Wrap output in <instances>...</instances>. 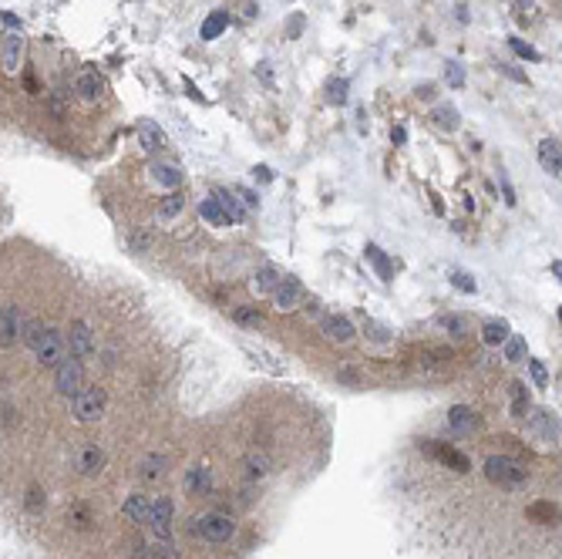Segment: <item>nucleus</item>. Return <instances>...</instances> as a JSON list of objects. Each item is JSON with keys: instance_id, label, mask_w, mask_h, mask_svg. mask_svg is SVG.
I'll return each mask as SVG.
<instances>
[{"instance_id": "nucleus-1", "label": "nucleus", "mask_w": 562, "mask_h": 559, "mask_svg": "<svg viewBox=\"0 0 562 559\" xmlns=\"http://www.w3.org/2000/svg\"><path fill=\"white\" fill-rule=\"evenodd\" d=\"M105 404H108V391L91 384V388H81L78 395L71 398V414H75L78 425H94V421H101Z\"/></svg>"}, {"instance_id": "nucleus-2", "label": "nucleus", "mask_w": 562, "mask_h": 559, "mask_svg": "<svg viewBox=\"0 0 562 559\" xmlns=\"http://www.w3.org/2000/svg\"><path fill=\"white\" fill-rule=\"evenodd\" d=\"M34 358H38L40 367H58L61 360L68 358V347H64V337L54 330V327H44L38 334V340L31 344Z\"/></svg>"}, {"instance_id": "nucleus-3", "label": "nucleus", "mask_w": 562, "mask_h": 559, "mask_svg": "<svg viewBox=\"0 0 562 559\" xmlns=\"http://www.w3.org/2000/svg\"><path fill=\"white\" fill-rule=\"evenodd\" d=\"M81 388H84V367H81L78 358L68 354V358L54 367V391H58L61 398H75Z\"/></svg>"}, {"instance_id": "nucleus-4", "label": "nucleus", "mask_w": 562, "mask_h": 559, "mask_svg": "<svg viewBox=\"0 0 562 559\" xmlns=\"http://www.w3.org/2000/svg\"><path fill=\"white\" fill-rule=\"evenodd\" d=\"M21 330H24V314L17 303H7L0 307V347L10 351L17 340H21Z\"/></svg>"}, {"instance_id": "nucleus-5", "label": "nucleus", "mask_w": 562, "mask_h": 559, "mask_svg": "<svg viewBox=\"0 0 562 559\" xmlns=\"http://www.w3.org/2000/svg\"><path fill=\"white\" fill-rule=\"evenodd\" d=\"M68 347H71V358H91L94 354V334H91V327L84 323V320H75L71 323V330H68Z\"/></svg>"}, {"instance_id": "nucleus-6", "label": "nucleus", "mask_w": 562, "mask_h": 559, "mask_svg": "<svg viewBox=\"0 0 562 559\" xmlns=\"http://www.w3.org/2000/svg\"><path fill=\"white\" fill-rule=\"evenodd\" d=\"M78 472L84 479H94V475H101L105 472V465H108V455H105V448L101 445H84L78 451Z\"/></svg>"}, {"instance_id": "nucleus-7", "label": "nucleus", "mask_w": 562, "mask_h": 559, "mask_svg": "<svg viewBox=\"0 0 562 559\" xmlns=\"http://www.w3.org/2000/svg\"><path fill=\"white\" fill-rule=\"evenodd\" d=\"M21 58H24V34L21 31H10L3 38V68L14 75L21 68Z\"/></svg>"}, {"instance_id": "nucleus-8", "label": "nucleus", "mask_w": 562, "mask_h": 559, "mask_svg": "<svg viewBox=\"0 0 562 559\" xmlns=\"http://www.w3.org/2000/svg\"><path fill=\"white\" fill-rule=\"evenodd\" d=\"M539 159H542V169H546L549 175H556V179H559V172H562L559 138H542V145H539Z\"/></svg>"}, {"instance_id": "nucleus-9", "label": "nucleus", "mask_w": 562, "mask_h": 559, "mask_svg": "<svg viewBox=\"0 0 562 559\" xmlns=\"http://www.w3.org/2000/svg\"><path fill=\"white\" fill-rule=\"evenodd\" d=\"M75 91H78L84 101H94L105 91V81L98 78V71H81L78 81H75Z\"/></svg>"}, {"instance_id": "nucleus-10", "label": "nucleus", "mask_w": 562, "mask_h": 559, "mask_svg": "<svg viewBox=\"0 0 562 559\" xmlns=\"http://www.w3.org/2000/svg\"><path fill=\"white\" fill-rule=\"evenodd\" d=\"M323 334H327L330 340H337V344H347V340L354 337V323L347 317H327L323 320Z\"/></svg>"}, {"instance_id": "nucleus-11", "label": "nucleus", "mask_w": 562, "mask_h": 559, "mask_svg": "<svg viewBox=\"0 0 562 559\" xmlns=\"http://www.w3.org/2000/svg\"><path fill=\"white\" fill-rule=\"evenodd\" d=\"M296 300H300V283H296V280H283L280 286L273 290V303H277L280 310H293Z\"/></svg>"}, {"instance_id": "nucleus-12", "label": "nucleus", "mask_w": 562, "mask_h": 559, "mask_svg": "<svg viewBox=\"0 0 562 559\" xmlns=\"http://www.w3.org/2000/svg\"><path fill=\"white\" fill-rule=\"evenodd\" d=\"M212 199L222 206V212L229 216V223H242V219H246V206H240V202L233 199L229 189H212Z\"/></svg>"}, {"instance_id": "nucleus-13", "label": "nucleus", "mask_w": 562, "mask_h": 559, "mask_svg": "<svg viewBox=\"0 0 562 559\" xmlns=\"http://www.w3.org/2000/svg\"><path fill=\"white\" fill-rule=\"evenodd\" d=\"M253 286H256L259 293H273V290L280 286V270L270 266V263L259 266V270H256V280H253Z\"/></svg>"}, {"instance_id": "nucleus-14", "label": "nucleus", "mask_w": 562, "mask_h": 559, "mask_svg": "<svg viewBox=\"0 0 562 559\" xmlns=\"http://www.w3.org/2000/svg\"><path fill=\"white\" fill-rule=\"evenodd\" d=\"M226 24H229V17L222 14V10H216V14H209L205 21H202V40H216L222 31H226Z\"/></svg>"}, {"instance_id": "nucleus-15", "label": "nucleus", "mask_w": 562, "mask_h": 559, "mask_svg": "<svg viewBox=\"0 0 562 559\" xmlns=\"http://www.w3.org/2000/svg\"><path fill=\"white\" fill-rule=\"evenodd\" d=\"M199 212H202V219H205L209 226H219V229H222V226H229V216L222 212V206H219L216 199H202Z\"/></svg>"}, {"instance_id": "nucleus-16", "label": "nucleus", "mask_w": 562, "mask_h": 559, "mask_svg": "<svg viewBox=\"0 0 562 559\" xmlns=\"http://www.w3.org/2000/svg\"><path fill=\"white\" fill-rule=\"evenodd\" d=\"M138 138H142V145L152 149V152H159L162 145H165V138H162V132H159L155 121H142V125H138Z\"/></svg>"}, {"instance_id": "nucleus-17", "label": "nucleus", "mask_w": 562, "mask_h": 559, "mask_svg": "<svg viewBox=\"0 0 562 559\" xmlns=\"http://www.w3.org/2000/svg\"><path fill=\"white\" fill-rule=\"evenodd\" d=\"M152 179H155L159 186H165V189H175V186L182 182V172H179L175 165H155V169H152Z\"/></svg>"}, {"instance_id": "nucleus-18", "label": "nucleus", "mask_w": 562, "mask_h": 559, "mask_svg": "<svg viewBox=\"0 0 562 559\" xmlns=\"http://www.w3.org/2000/svg\"><path fill=\"white\" fill-rule=\"evenodd\" d=\"M482 337H485V344H505L509 340V327L502 320H488L482 327Z\"/></svg>"}, {"instance_id": "nucleus-19", "label": "nucleus", "mask_w": 562, "mask_h": 559, "mask_svg": "<svg viewBox=\"0 0 562 559\" xmlns=\"http://www.w3.org/2000/svg\"><path fill=\"white\" fill-rule=\"evenodd\" d=\"M363 253H367V260H370V263L377 266L381 280H391V277H394V273H391V263H387V256H384V253H381V249H377L374 243H367V249H363Z\"/></svg>"}, {"instance_id": "nucleus-20", "label": "nucleus", "mask_w": 562, "mask_h": 559, "mask_svg": "<svg viewBox=\"0 0 562 559\" xmlns=\"http://www.w3.org/2000/svg\"><path fill=\"white\" fill-rule=\"evenodd\" d=\"M431 119H435V125H438V128H444V132H455V128H458V112H455V108H448V105L435 108V115H431Z\"/></svg>"}, {"instance_id": "nucleus-21", "label": "nucleus", "mask_w": 562, "mask_h": 559, "mask_svg": "<svg viewBox=\"0 0 562 559\" xmlns=\"http://www.w3.org/2000/svg\"><path fill=\"white\" fill-rule=\"evenodd\" d=\"M347 88H350V84L344 78H333L327 84V101H330V105H344V101H347Z\"/></svg>"}, {"instance_id": "nucleus-22", "label": "nucleus", "mask_w": 562, "mask_h": 559, "mask_svg": "<svg viewBox=\"0 0 562 559\" xmlns=\"http://www.w3.org/2000/svg\"><path fill=\"white\" fill-rule=\"evenodd\" d=\"M44 506H47V499H44V492H40L38 485H31V488H27V495H24V509L38 516V512H44Z\"/></svg>"}, {"instance_id": "nucleus-23", "label": "nucleus", "mask_w": 562, "mask_h": 559, "mask_svg": "<svg viewBox=\"0 0 562 559\" xmlns=\"http://www.w3.org/2000/svg\"><path fill=\"white\" fill-rule=\"evenodd\" d=\"M182 206H186V199L172 192V196H165V199H162L159 216H162V219H172V216H179V212H182Z\"/></svg>"}, {"instance_id": "nucleus-24", "label": "nucleus", "mask_w": 562, "mask_h": 559, "mask_svg": "<svg viewBox=\"0 0 562 559\" xmlns=\"http://www.w3.org/2000/svg\"><path fill=\"white\" fill-rule=\"evenodd\" d=\"M505 360H512V364L525 360V340L522 337H509V340H505Z\"/></svg>"}, {"instance_id": "nucleus-25", "label": "nucleus", "mask_w": 562, "mask_h": 559, "mask_svg": "<svg viewBox=\"0 0 562 559\" xmlns=\"http://www.w3.org/2000/svg\"><path fill=\"white\" fill-rule=\"evenodd\" d=\"M442 327H448L455 337H465L468 334V320L465 317H442Z\"/></svg>"}, {"instance_id": "nucleus-26", "label": "nucleus", "mask_w": 562, "mask_h": 559, "mask_svg": "<svg viewBox=\"0 0 562 559\" xmlns=\"http://www.w3.org/2000/svg\"><path fill=\"white\" fill-rule=\"evenodd\" d=\"M444 75H448V84H451V88H461V84H465V68H461L458 61H448V71H444Z\"/></svg>"}, {"instance_id": "nucleus-27", "label": "nucleus", "mask_w": 562, "mask_h": 559, "mask_svg": "<svg viewBox=\"0 0 562 559\" xmlns=\"http://www.w3.org/2000/svg\"><path fill=\"white\" fill-rule=\"evenodd\" d=\"M512 51H515L519 58H525V61H539V51H535V47H528V44H522L519 38H512Z\"/></svg>"}, {"instance_id": "nucleus-28", "label": "nucleus", "mask_w": 562, "mask_h": 559, "mask_svg": "<svg viewBox=\"0 0 562 559\" xmlns=\"http://www.w3.org/2000/svg\"><path fill=\"white\" fill-rule=\"evenodd\" d=\"M236 320H240V323H253V327H259V323H263L259 310H253V307H240V310H236Z\"/></svg>"}, {"instance_id": "nucleus-29", "label": "nucleus", "mask_w": 562, "mask_h": 559, "mask_svg": "<svg viewBox=\"0 0 562 559\" xmlns=\"http://www.w3.org/2000/svg\"><path fill=\"white\" fill-rule=\"evenodd\" d=\"M451 280H455V286H458V290H465V293H475V280L468 277V273H451Z\"/></svg>"}, {"instance_id": "nucleus-30", "label": "nucleus", "mask_w": 562, "mask_h": 559, "mask_svg": "<svg viewBox=\"0 0 562 559\" xmlns=\"http://www.w3.org/2000/svg\"><path fill=\"white\" fill-rule=\"evenodd\" d=\"M528 371H532L535 384H539V388H546V381H549V377H546V367H542L539 360H528Z\"/></svg>"}, {"instance_id": "nucleus-31", "label": "nucleus", "mask_w": 562, "mask_h": 559, "mask_svg": "<svg viewBox=\"0 0 562 559\" xmlns=\"http://www.w3.org/2000/svg\"><path fill=\"white\" fill-rule=\"evenodd\" d=\"M418 98H424V101H431V98H435V84H431V81H424V84H418Z\"/></svg>"}, {"instance_id": "nucleus-32", "label": "nucleus", "mask_w": 562, "mask_h": 559, "mask_svg": "<svg viewBox=\"0 0 562 559\" xmlns=\"http://www.w3.org/2000/svg\"><path fill=\"white\" fill-rule=\"evenodd\" d=\"M300 31H303V17H293V21H290V27H286V34H290V38H296Z\"/></svg>"}, {"instance_id": "nucleus-33", "label": "nucleus", "mask_w": 562, "mask_h": 559, "mask_svg": "<svg viewBox=\"0 0 562 559\" xmlns=\"http://www.w3.org/2000/svg\"><path fill=\"white\" fill-rule=\"evenodd\" d=\"M498 71H505V75H509L512 81H528L522 71H515V68H509V64H498Z\"/></svg>"}, {"instance_id": "nucleus-34", "label": "nucleus", "mask_w": 562, "mask_h": 559, "mask_svg": "<svg viewBox=\"0 0 562 559\" xmlns=\"http://www.w3.org/2000/svg\"><path fill=\"white\" fill-rule=\"evenodd\" d=\"M240 196H242V202H246V209H256V206H259V199H256L249 189H240Z\"/></svg>"}, {"instance_id": "nucleus-35", "label": "nucleus", "mask_w": 562, "mask_h": 559, "mask_svg": "<svg viewBox=\"0 0 562 559\" xmlns=\"http://www.w3.org/2000/svg\"><path fill=\"white\" fill-rule=\"evenodd\" d=\"M502 192H505V202H509V206H515V192H512V186L505 182V175H502Z\"/></svg>"}, {"instance_id": "nucleus-36", "label": "nucleus", "mask_w": 562, "mask_h": 559, "mask_svg": "<svg viewBox=\"0 0 562 559\" xmlns=\"http://www.w3.org/2000/svg\"><path fill=\"white\" fill-rule=\"evenodd\" d=\"M253 172H256V179H263V182H270V179H273V175H270V169H266V165H256V169H253Z\"/></svg>"}, {"instance_id": "nucleus-37", "label": "nucleus", "mask_w": 562, "mask_h": 559, "mask_svg": "<svg viewBox=\"0 0 562 559\" xmlns=\"http://www.w3.org/2000/svg\"><path fill=\"white\" fill-rule=\"evenodd\" d=\"M307 314H310V317H323V307H320V303H314V300H310V303H307Z\"/></svg>"}, {"instance_id": "nucleus-38", "label": "nucleus", "mask_w": 562, "mask_h": 559, "mask_svg": "<svg viewBox=\"0 0 562 559\" xmlns=\"http://www.w3.org/2000/svg\"><path fill=\"white\" fill-rule=\"evenodd\" d=\"M391 138H394V142H404V138H407V132H404V128H394V132H391Z\"/></svg>"}]
</instances>
